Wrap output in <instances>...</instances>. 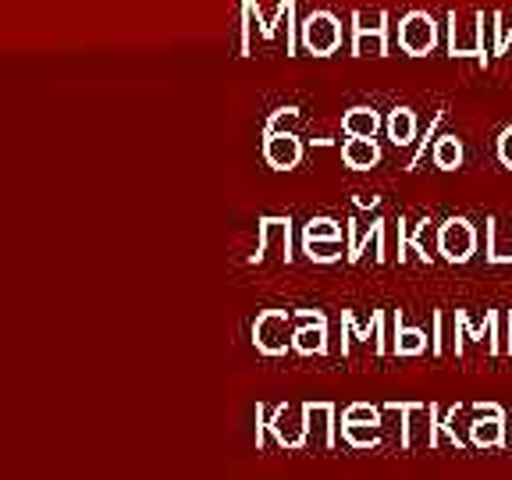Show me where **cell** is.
I'll return each instance as SVG.
<instances>
[{
    "instance_id": "20",
    "label": "cell",
    "mask_w": 512,
    "mask_h": 480,
    "mask_svg": "<svg viewBox=\"0 0 512 480\" xmlns=\"http://www.w3.org/2000/svg\"><path fill=\"white\" fill-rule=\"evenodd\" d=\"M342 438L352 448H374L381 445V427L374 424H342Z\"/></svg>"
},
{
    "instance_id": "7",
    "label": "cell",
    "mask_w": 512,
    "mask_h": 480,
    "mask_svg": "<svg viewBox=\"0 0 512 480\" xmlns=\"http://www.w3.org/2000/svg\"><path fill=\"white\" fill-rule=\"evenodd\" d=\"M278 256V260H292V221L288 217H260V246L249 256L253 264H264L267 256Z\"/></svg>"
},
{
    "instance_id": "5",
    "label": "cell",
    "mask_w": 512,
    "mask_h": 480,
    "mask_svg": "<svg viewBox=\"0 0 512 480\" xmlns=\"http://www.w3.org/2000/svg\"><path fill=\"white\" fill-rule=\"evenodd\" d=\"M477 249V228L466 217H448L438 228V253L448 264H466Z\"/></svg>"
},
{
    "instance_id": "11",
    "label": "cell",
    "mask_w": 512,
    "mask_h": 480,
    "mask_svg": "<svg viewBox=\"0 0 512 480\" xmlns=\"http://www.w3.org/2000/svg\"><path fill=\"white\" fill-rule=\"evenodd\" d=\"M264 157L274 171H292L303 160V139L296 132H281V136H264Z\"/></svg>"
},
{
    "instance_id": "9",
    "label": "cell",
    "mask_w": 512,
    "mask_h": 480,
    "mask_svg": "<svg viewBox=\"0 0 512 480\" xmlns=\"http://www.w3.org/2000/svg\"><path fill=\"white\" fill-rule=\"evenodd\" d=\"M271 434H274V441H278L281 448H303V445H310V434H306V406H278L274 409V416H271Z\"/></svg>"
},
{
    "instance_id": "15",
    "label": "cell",
    "mask_w": 512,
    "mask_h": 480,
    "mask_svg": "<svg viewBox=\"0 0 512 480\" xmlns=\"http://www.w3.org/2000/svg\"><path fill=\"white\" fill-rule=\"evenodd\" d=\"M488 264H512V221H488Z\"/></svg>"
},
{
    "instance_id": "25",
    "label": "cell",
    "mask_w": 512,
    "mask_h": 480,
    "mask_svg": "<svg viewBox=\"0 0 512 480\" xmlns=\"http://www.w3.org/2000/svg\"><path fill=\"white\" fill-rule=\"evenodd\" d=\"M342 424H374L381 427V406H370V402H352L342 413Z\"/></svg>"
},
{
    "instance_id": "12",
    "label": "cell",
    "mask_w": 512,
    "mask_h": 480,
    "mask_svg": "<svg viewBox=\"0 0 512 480\" xmlns=\"http://www.w3.org/2000/svg\"><path fill=\"white\" fill-rule=\"evenodd\" d=\"M342 160L352 171H370L381 164V146H377V139H345Z\"/></svg>"
},
{
    "instance_id": "27",
    "label": "cell",
    "mask_w": 512,
    "mask_h": 480,
    "mask_svg": "<svg viewBox=\"0 0 512 480\" xmlns=\"http://www.w3.org/2000/svg\"><path fill=\"white\" fill-rule=\"evenodd\" d=\"M352 29H388V11H352Z\"/></svg>"
},
{
    "instance_id": "6",
    "label": "cell",
    "mask_w": 512,
    "mask_h": 480,
    "mask_svg": "<svg viewBox=\"0 0 512 480\" xmlns=\"http://www.w3.org/2000/svg\"><path fill=\"white\" fill-rule=\"evenodd\" d=\"M384 228H388V221H384V217H377V221H370V224H363L360 217H352V221H349V253H345V256H349V264H360L370 246H374L377 264H384V260H388Z\"/></svg>"
},
{
    "instance_id": "29",
    "label": "cell",
    "mask_w": 512,
    "mask_h": 480,
    "mask_svg": "<svg viewBox=\"0 0 512 480\" xmlns=\"http://www.w3.org/2000/svg\"><path fill=\"white\" fill-rule=\"evenodd\" d=\"M498 160H502L505 168L512 171V125L505 128L502 136H498Z\"/></svg>"
},
{
    "instance_id": "14",
    "label": "cell",
    "mask_w": 512,
    "mask_h": 480,
    "mask_svg": "<svg viewBox=\"0 0 512 480\" xmlns=\"http://www.w3.org/2000/svg\"><path fill=\"white\" fill-rule=\"evenodd\" d=\"M342 128L349 139H377L381 132V114L374 107H349L342 118Z\"/></svg>"
},
{
    "instance_id": "18",
    "label": "cell",
    "mask_w": 512,
    "mask_h": 480,
    "mask_svg": "<svg viewBox=\"0 0 512 480\" xmlns=\"http://www.w3.org/2000/svg\"><path fill=\"white\" fill-rule=\"evenodd\" d=\"M384 125H388V139H392L399 150L416 139V114L409 111V107H395V111L388 114V121H384Z\"/></svg>"
},
{
    "instance_id": "24",
    "label": "cell",
    "mask_w": 512,
    "mask_h": 480,
    "mask_svg": "<svg viewBox=\"0 0 512 480\" xmlns=\"http://www.w3.org/2000/svg\"><path fill=\"white\" fill-rule=\"evenodd\" d=\"M299 125V107H278V111L267 118L264 136H281V132H292Z\"/></svg>"
},
{
    "instance_id": "26",
    "label": "cell",
    "mask_w": 512,
    "mask_h": 480,
    "mask_svg": "<svg viewBox=\"0 0 512 480\" xmlns=\"http://www.w3.org/2000/svg\"><path fill=\"white\" fill-rule=\"evenodd\" d=\"M303 246L313 264H335V260H342V239L338 242H303Z\"/></svg>"
},
{
    "instance_id": "28",
    "label": "cell",
    "mask_w": 512,
    "mask_h": 480,
    "mask_svg": "<svg viewBox=\"0 0 512 480\" xmlns=\"http://www.w3.org/2000/svg\"><path fill=\"white\" fill-rule=\"evenodd\" d=\"M441 121H445V111H438V114H434V121H431V125H427L424 139H420V146H416L413 160H409V171H413V168H420V160L427 157V143H431V139H434V132H438V125H441Z\"/></svg>"
},
{
    "instance_id": "2",
    "label": "cell",
    "mask_w": 512,
    "mask_h": 480,
    "mask_svg": "<svg viewBox=\"0 0 512 480\" xmlns=\"http://www.w3.org/2000/svg\"><path fill=\"white\" fill-rule=\"evenodd\" d=\"M292 310H264L253 324V345L264 356H285L292 349V338H296V328H292Z\"/></svg>"
},
{
    "instance_id": "8",
    "label": "cell",
    "mask_w": 512,
    "mask_h": 480,
    "mask_svg": "<svg viewBox=\"0 0 512 480\" xmlns=\"http://www.w3.org/2000/svg\"><path fill=\"white\" fill-rule=\"evenodd\" d=\"M292 317L299 320L296 338H292V349L299 356H320L328 352V317L320 310H292Z\"/></svg>"
},
{
    "instance_id": "10",
    "label": "cell",
    "mask_w": 512,
    "mask_h": 480,
    "mask_svg": "<svg viewBox=\"0 0 512 480\" xmlns=\"http://www.w3.org/2000/svg\"><path fill=\"white\" fill-rule=\"evenodd\" d=\"M306 434L313 448H335V402H303Z\"/></svg>"
},
{
    "instance_id": "31",
    "label": "cell",
    "mask_w": 512,
    "mask_h": 480,
    "mask_svg": "<svg viewBox=\"0 0 512 480\" xmlns=\"http://www.w3.org/2000/svg\"><path fill=\"white\" fill-rule=\"evenodd\" d=\"M505 352H509V356H512V331H509V345H505Z\"/></svg>"
},
{
    "instance_id": "23",
    "label": "cell",
    "mask_w": 512,
    "mask_h": 480,
    "mask_svg": "<svg viewBox=\"0 0 512 480\" xmlns=\"http://www.w3.org/2000/svg\"><path fill=\"white\" fill-rule=\"evenodd\" d=\"M491 29H495V43H491V54H495V57L509 54V43H512V15L491 11Z\"/></svg>"
},
{
    "instance_id": "17",
    "label": "cell",
    "mask_w": 512,
    "mask_h": 480,
    "mask_svg": "<svg viewBox=\"0 0 512 480\" xmlns=\"http://www.w3.org/2000/svg\"><path fill=\"white\" fill-rule=\"evenodd\" d=\"M392 352H399V356H420V352H427V331L406 328V324H402V310L395 313V345H392Z\"/></svg>"
},
{
    "instance_id": "16",
    "label": "cell",
    "mask_w": 512,
    "mask_h": 480,
    "mask_svg": "<svg viewBox=\"0 0 512 480\" xmlns=\"http://www.w3.org/2000/svg\"><path fill=\"white\" fill-rule=\"evenodd\" d=\"M388 54V29H352V57Z\"/></svg>"
},
{
    "instance_id": "13",
    "label": "cell",
    "mask_w": 512,
    "mask_h": 480,
    "mask_svg": "<svg viewBox=\"0 0 512 480\" xmlns=\"http://www.w3.org/2000/svg\"><path fill=\"white\" fill-rule=\"evenodd\" d=\"M470 445L473 448H502L505 445V416H473Z\"/></svg>"
},
{
    "instance_id": "30",
    "label": "cell",
    "mask_w": 512,
    "mask_h": 480,
    "mask_svg": "<svg viewBox=\"0 0 512 480\" xmlns=\"http://www.w3.org/2000/svg\"><path fill=\"white\" fill-rule=\"evenodd\" d=\"M473 416H505L502 406H495V402H477L473 406Z\"/></svg>"
},
{
    "instance_id": "1",
    "label": "cell",
    "mask_w": 512,
    "mask_h": 480,
    "mask_svg": "<svg viewBox=\"0 0 512 480\" xmlns=\"http://www.w3.org/2000/svg\"><path fill=\"white\" fill-rule=\"evenodd\" d=\"M484 11H452L448 15V54L452 57H477L480 64H488V50H484Z\"/></svg>"
},
{
    "instance_id": "19",
    "label": "cell",
    "mask_w": 512,
    "mask_h": 480,
    "mask_svg": "<svg viewBox=\"0 0 512 480\" xmlns=\"http://www.w3.org/2000/svg\"><path fill=\"white\" fill-rule=\"evenodd\" d=\"M431 157L441 171H456L463 164V143L456 136H438L431 146Z\"/></svg>"
},
{
    "instance_id": "4",
    "label": "cell",
    "mask_w": 512,
    "mask_h": 480,
    "mask_svg": "<svg viewBox=\"0 0 512 480\" xmlns=\"http://www.w3.org/2000/svg\"><path fill=\"white\" fill-rule=\"evenodd\" d=\"M438 43V22L427 11H406L399 22V47L409 57H427Z\"/></svg>"
},
{
    "instance_id": "22",
    "label": "cell",
    "mask_w": 512,
    "mask_h": 480,
    "mask_svg": "<svg viewBox=\"0 0 512 480\" xmlns=\"http://www.w3.org/2000/svg\"><path fill=\"white\" fill-rule=\"evenodd\" d=\"M278 18H281V25H285V54L292 57L299 50L296 29H303V25H296V0H281V4H278Z\"/></svg>"
},
{
    "instance_id": "3",
    "label": "cell",
    "mask_w": 512,
    "mask_h": 480,
    "mask_svg": "<svg viewBox=\"0 0 512 480\" xmlns=\"http://www.w3.org/2000/svg\"><path fill=\"white\" fill-rule=\"evenodd\" d=\"M299 40L310 50L313 57H331L342 47V22H338L331 11H310L303 18V29H299Z\"/></svg>"
},
{
    "instance_id": "21",
    "label": "cell",
    "mask_w": 512,
    "mask_h": 480,
    "mask_svg": "<svg viewBox=\"0 0 512 480\" xmlns=\"http://www.w3.org/2000/svg\"><path fill=\"white\" fill-rule=\"evenodd\" d=\"M342 239V224L331 217H313L303 228V242H338Z\"/></svg>"
}]
</instances>
